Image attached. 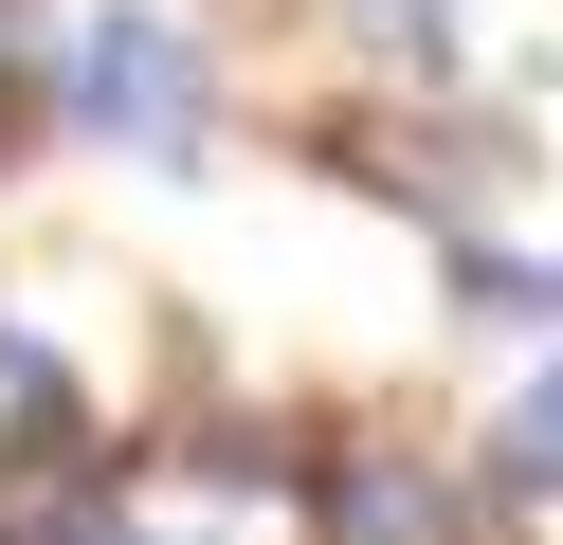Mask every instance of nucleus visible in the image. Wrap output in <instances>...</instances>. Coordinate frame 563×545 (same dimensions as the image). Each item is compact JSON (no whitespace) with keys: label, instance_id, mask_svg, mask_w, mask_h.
Listing matches in <instances>:
<instances>
[{"label":"nucleus","instance_id":"f257e3e1","mask_svg":"<svg viewBox=\"0 0 563 545\" xmlns=\"http://www.w3.org/2000/svg\"><path fill=\"white\" fill-rule=\"evenodd\" d=\"M74 128L91 145H128V164H200V36L183 19H91L74 36Z\"/></svg>","mask_w":563,"mask_h":545},{"label":"nucleus","instance_id":"f03ea898","mask_svg":"<svg viewBox=\"0 0 563 545\" xmlns=\"http://www.w3.org/2000/svg\"><path fill=\"white\" fill-rule=\"evenodd\" d=\"M0 545H128V455H91V436L0 455Z\"/></svg>","mask_w":563,"mask_h":545},{"label":"nucleus","instance_id":"7ed1b4c3","mask_svg":"<svg viewBox=\"0 0 563 545\" xmlns=\"http://www.w3.org/2000/svg\"><path fill=\"white\" fill-rule=\"evenodd\" d=\"M328 545H473L418 455H328Z\"/></svg>","mask_w":563,"mask_h":545},{"label":"nucleus","instance_id":"20e7f679","mask_svg":"<svg viewBox=\"0 0 563 545\" xmlns=\"http://www.w3.org/2000/svg\"><path fill=\"white\" fill-rule=\"evenodd\" d=\"M0 436H19V455H37V436H91L74 382H55V346H19V327H0Z\"/></svg>","mask_w":563,"mask_h":545},{"label":"nucleus","instance_id":"39448f33","mask_svg":"<svg viewBox=\"0 0 563 545\" xmlns=\"http://www.w3.org/2000/svg\"><path fill=\"white\" fill-rule=\"evenodd\" d=\"M454 291H473L490 327H563V273H527V254H454Z\"/></svg>","mask_w":563,"mask_h":545},{"label":"nucleus","instance_id":"423d86ee","mask_svg":"<svg viewBox=\"0 0 563 545\" xmlns=\"http://www.w3.org/2000/svg\"><path fill=\"white\" fill-rule=\"evenodd\" d=\"M490 455H509V491H563V363L509 400V436H490Z\"/></svg>","mask_w":563,"mask_h":545},{"label":"nucleus","instance_id":"0eeeda50","mask_svg":"<svg viewBox=\"0 0 563 545\" xmlns=\"http://www.w3.org/2000/svg\"><path fill=\"white\" fill-rule=\"evenodd\" d=\"M345 36H364V55H418V73H437V55H454V0H345Z\"/></svg>","mask_w":563,"mask_h":545},{"label":"nucleus","instance_id":"6e6552de","mask_svg":"<svg viewBox=\"0 0 563 545\" xmlns=\"http://www.w3.org/2000/svg\"><path fill=\"white\" fill-rule=\"evenodd\" d=\"M37 91V0H0V109Z\"/></svg>","mask_w":563,"mask_h":545}]
</instances>
